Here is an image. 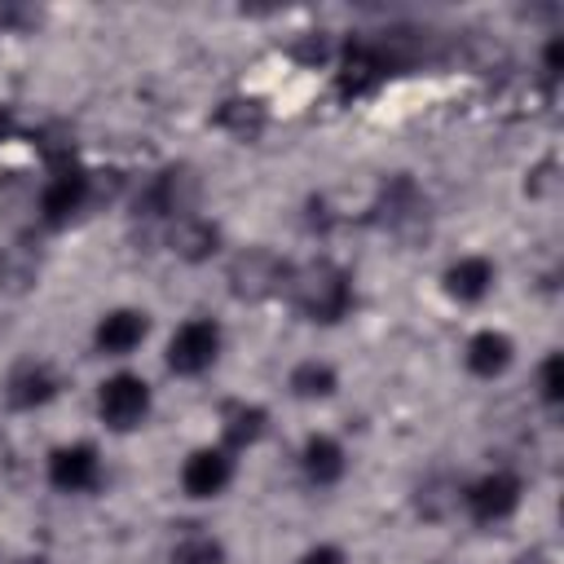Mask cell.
Listing matches in <instances>:
<instances>
[{
    "mask_svg": "<svg viewBox=\"0 0 564 564\" xmlns=\"http://www.w3.org/2000/svg\"><path fill=\"white\" fill-rule=\"evenodd\" d=\"M516 564H546V555H542V551H529V555H520Z\"/></svg>",
    "mask_w": 564,
    "mask_h": 564,
    "instance_id": "25",
    "label": "cell"
},
{
    "mask_svg": "<svg viewBox=\"0 0 564 564\" xmlns=\"http://www.w3.org/2000/svg\"><path fill=\"white\" fill-rule=\"evenodd\" d=\"M9 132H13V115H9V110H4V106H0V141H4V137H9Z\"/></svg>",
    "mask_w": 564,
    "mask_h": 564,
    "instance_id": "24",
    "label": "cell"
},
{
    "mask_svg": "<svg viewBox=\"0 0 564 564\" xmlns=\"http://www.w3.org/2000/svg\"><path fill=\"white\" fill-rule=\"evenodd\" d=\"M234 476V458L225 449H194L181 467V485L189 498H216Z\"/></svg>",
    "mask_w": 564,
    "mask_h": 564,
    "instance_id": "10",
    "label": "cell"
},
{
    "mask_svg": "<svg viewBox=\"0 0 564 564\" xmlns=\"http://www.w3.org/2000/svg\"><path fill=\"white\" fill-rule=\"evenodd\" d=\"M542 62H546V75H560V62H564V40H560V35H551V40H546Z\"/></svg>",
    "mask_w": 564,
    "mask_h": 564,
    "instance_id": "23",
    "label": "cell"
},
{
    "mask_svg": "<svg viewBox=\"0 0 564 564\" xmlns=\"http://www.w3.org/2000/svg\"><path fill=\"white\" fill-rule=\"evenodd\" d=\"M264 423H269V414H264L260 405H247V401H229V405H225V414H220V427H225V441H229L234 449H242V445H251V441H260V432H264Z\"/></svg>",
    "mask_w": 564,
    "mask_h": 564,
    "instance_id": "17",
    "label": "cell"
},
{
    "mask_svg": "<svg viewBox=\"0 0 564 564\" xmlns=\"http://www.w3.org/2000/svg\"><path fill=\"white\" fill-rule=\"evenodd\" d=\"M220 352V326L212 317H194L185 326H176V335L167 339V366L176 375H203Z\"/></svg>",
    "mask_w": 564,
    "mask_h": 564,
    "instance_id": "6",
    "label": "cell"
},
{
    "mask_svg": "<svg viewBox=\"0 0 564 564\" xmlns=\"http://www.w3.org/2000/svg\"><path fill=\"white\" fill-rule=\"evenodd\" d=\"M48 480H53V489H62V494H84V489H93V485L101 480V458H97V449H93V445H62V449H53V458H48Z\"/></svg>",
    "mask_w": 564,
    "mask_h": 564,
    "instance_id": "9",
    "label": "cell"
},
{
    "mask_svg": "<svg viewBox=\"0 0 564 564\" xmlns=\"http://www.w3.org/2000/svg\"><path fill=\"white\" fill-rule=\"evenodd\" d=\"M22 564H40V560H22Z\"/></svg>",
    "mask_w": 564,
    "mask_h": 564,
    "instance_id": "26",
    "label": "cell"
},
{
    "mask_svg": "<svg viewBox=\"0 0 564 564\" xmlns=\"http://www.w3.org/2000/svg\"><path fill=\"white\" fill-rule=\"evenodd\" d=\"M300 564H344V551L339 546H313V551H304Z\"/></svg>",
    "mask_w": 564,
    "mask_h": 564,
    "instance_id": "22",
    "label": "cell"
},
{
    "mask_svg": "<svg viewBox=\"0 0 564 564\" xmlns=\"http://www.w3.org/2000/svg\"><path fill=\"white\" fill-rule=\"evenodd\" d=\"M511 339L502 330H476L467 339V370L480 375V379H498L507 366H511Z\"/></svg>",
    "mask_w": 564,
    "mask_h": 564,
    "instance_id": "14",
    "label": "cell"
},
{
    "mask_svg": "<svg viewBox=\"0 0 564 564\" xmlns=\"http://www.w3.org/2000/svg\"><path fill=\"white\" fill-rule=\"evenodd\" d=\"M401 62H405V57H401V48H397V31H392V40H348V48H344V57H339L335 84H339L344 97H361V93H370L379 79H388Z\"/></svg>",
    "mask_w": 564,
    "mask_h": 564,
    "instance_id": "2",
    "label": "cell"
},
{
    "mask_svg": "<svg viewBox=\"0 0 564 564\" xmlns=\"http://www.w3.org/2000/svg\"><path fill=\"white\" fill-rule=\"evenodd\" d=\"M291 304L308 317V322H339L352 308V282L339 264L330 260H313L304 269H291L286 278Z\"/></svg>",
    "mask_w": 564,
    "mask_h": 564,
    "instance_id": "1",
    "label": "cell"
},
{
    "mask_svg": "<svg viewBox=\"0 0 564 564\" xmlns=\"http://www.w3.org/2000/svg\"><path fill=\"white\" fill-rule=\"evenodd\" d=\"M300 467H304V476H308L313 485H335V480L344 476V449H339V441H330V436H308V441H304V454H300Z\"/></svg>",
    "mask_w": 564,
    "mask_h": 564,
    "instance_id": "16",
    "label": "cell"
},
{
    "mask_svg": "<svg viewBox=\"0 0 564 564\" xmlns=\"http://www.w3.org/2000/svg\"><path fill=\"white\" fill-rule=\"evenodd\" d=\"M520 489H524V485H520L516 471H489V476H480L476 485H467L463 502H467L471 520L494 524V520H507V516L520 507Z\"/></svg>",
    "mask_w": 564,
    "mask_h": 564,
    "instance_id": "8",
    "label": "cell"
},
{
    "mask_svg": "<svg viewBox=\"0 0 564 564\" xmlns=\"http://www.w3.org/2000/svg\"><path fill=\"white\" fill-rule=\"evenodd\" d=\"M4 397H9V405H18V410H35V405H44V401L57 397V375H53L48 366L26 361V366H18V370L9 375Z\"/></svg>",
    "mask_w": 564,
    "mask_h": 564,
    "instance_id": "13",
    "label": "cell"
},
{
    "mask_svg": "<svg viewBox=\"0 0 564 564\" xmlns=\"http://www.w3.org/2000/svg\"><path fill=\"white\" fill-rule=\"evenodd\" d=\"M167 247L181 256V260H189V264H198V260H207L216 247H220V229L212 225V220H203V216H176L172 220V229H167Z\"/></svg>",
    "mask_w": 564,
    "mask_h": 564,
    "instance_id": "12",
    "label": "cell"
},
{
    "mask_svg": "<svg viewBox=\"0 0 564 564\" xmlns=\"http://www.w3.org/2000/svg\"><path fill=\"white\" fill-rule=\"evenodd\" d=\"M97 414L115 432H132L150 414V383L141 375H110L97 392Z\"/></svg>",
    "mask_w": 564,
    "mask_h": 564,
    "instance_id": "5",
    "label": "cell"
},
{
    "mask_svg": "<svg viewBox=\"0 0 564 564\" xmlns=\"http://www.w3.org/2000/svg\"><path fill=\"white\" fill-rule=\"evenodd\" d=\"M286 278H291L286 260H278L264 247H251V251L234 256V264H229V291L238 300H264L273 291H286Z\"/></svg>",
    "mask_w": 564,
    "mask_h": 564,
    "instance_id": "4",
    "label": "cell"
},
{
    "mask_svg": "<svg viewBox=\"0 0 564 564\" xmlns=\"http://www.w3.org/2000/svg\"><path fill=\"white\" fill-rule=\"evenodd\" d=\"M145 330H150V322H145V313L141 308H115V313H106L101 322H97V348L101 352H110V357H123V352H132L141 339H145Z\"/></svg>",
    "mask_w": 564,
    "mask_h": 564,
    "instance_id": "11",
    "label": "cell"
},
{
    "mask_svg": "<svg viewBox=\"0 0 564 564\" xmlns=\"http://www.w3.org/2000/svg\"><path fill=\"white\" fill-rule=\"evenodd\" d=\"M194 198H198V176H194V167H185V163H172V167H163L150 185H145V198L137 203V212L145 207V216H189V207H194Z\"/></svg>",
    "mask_w": 564,
    "mask_h": 564,
    "instance_id": "7",
    "label": "cell"
},
{
    "mask_svg": "<svg viewBox=\"0 0 564 564\" xmlns=\"http://www.w3.org/2000/svg\"><path fill=\"white\" fill-rule=\"evenodd\" d=\"M489 286H494V264L485 256H463V260H454L445 269V291L454 300H463V304H476Z\"/></svg>",
    "mask_w": 564,
    "mask_h": 564,
    "instance_id": "15",
    "label": "cell"
},
{
    "mask_svg": "<svg viewBox=\"0 0 564 564\" xmlns=\"http://www.w3.org/2000/svg\"><path fill=\"white\" fill-rule=\"evenodd\" d=\"M286 383H291L295 397L317 401V397H330V392H335V370H330L326 361H300V366L291 370Z\"/></svg>",
    "mask_w": 564,
    "mask_h": 564,
    "instance_id": "18",
    "label": "cell"
},
{
    "mask_svg": "<svg viewBox=\"0 0 564 564\" xmlns=\"http://www.w3.org/2000/svg\"><path fill=\"white\" fill-rule=\"evenodd\" d=\"M538 383H542V401H546V405H560V401H564V361H560V352H551V357L542 361Z\"/></svg>",
    "mask_w": 564,
    "mask_h": 564,
    "instance_id": "21",
    "label": "cell"
},
{
    "mask_svg": "<svg viewBox=\"0 0 564 564\" xmlns=\"http://www.w3.org/2000/svg\"><path fill=\"white\" fill-rule=\"evenodd\" d=\"M216 123L229 128L238 141H251V137L264 128V110H260L256 101H225V106L216 110Z\"/></svg>",
    "mask_w": 564,
    "mask_h": 564,
    "instance_id": "19",
    "label": "cell"
},
{
    "mask_svg": "<svg viewBox=\"0 0 564 564\" xmlns=\"http://www.w3.org/2000/svg\"><path fill=\"white\" fill-rule=\"evenodd\" d=\"M93 198V172L75 167L70 154H57L53 159V172H48V185L40 194V216L44 225H66L75 212H84V203Z\"/></svg>",
    "mask_w": 564,
    "mask_h": 564,
    "instance_id": "3",
    "label": "cell"
},
{
    "mask_svg": "<svg viewBox=\"0 0 564 564\" xmlns=\"http://www.w3.org/2000/svg\"><path fill=\"white\" fill-rule=\"evenodd\" d=\"M172 564H225V546L212 538V533H185L176 546H172Z\"/></svg>",
    "mask_w": 564,
    "mask_h": 564,
    "instance_id": "20",
    "label": "cell"
}]
</instances>
